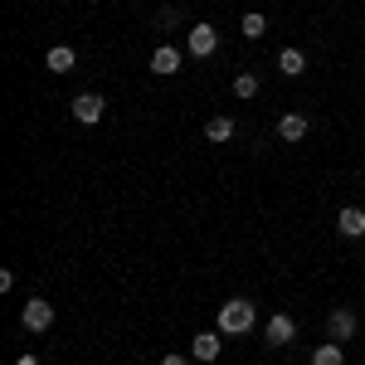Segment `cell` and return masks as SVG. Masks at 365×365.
<instances>
[{"label":"cell","mask_w":365,"mask_h":365,"mask_svg":"<svg viewBox=\"0 0 365 365\" xmlns=\"http://www.w3.org/2000/svg\"><path fill=\"white\" fill-rule=\"evenodd\" d=\"M253 322H258V312H253L249 297H229L220 307V331L225 336H244V331H253Z\"/></svg>","instance_id":"6da1fadb"},{"label":"cell","mask_w":365,"mask_h":365,"mask_svg":"<svg viewBox=\"0 0 365 365\" xmlns=\"http://www.w3.org/2000/svg\"><path fill=\"white\" fill-rule=\"evenodd\" d=\"M20 322H25V331H49L54 327V307L44 297H29L25 307H20Z\"/></svg>","instance_id":"7a4b0ae2"},{"label":"cell","mask_w":365,"mask_h":365,"mask_svg":"<svg viewBox=\"0 0 365 365\" xmlns=\"http://www.w3.org/2000/svg\"><path fill=\"white\" fill-rule=\"evenodd\" d=\"M215 44H220L215 25H190V34H185V49H190V58H210V54H215Z\"/></svg>","instance_id":"3957f363"},{"label":"cell","mask_w":365,"mask_h":365,"mask_svg":"<svg viewBox=\"0 0 365 365\" xmlns=\"http://www.w3.org/2000/svg\"><path fill=\"white\" fill-rule=\"evenodd\" d=\"M68 108H73V117H78V122H88V127H93V122H103V113H108V103H103L98 93H78Z\"/></svg>","instance_id":"277c9868"},{"label":"cell","mask_w":365,"mask_h":365,"mask_svg":"<svg viewBox=\"0 0 365 365\" xmlns=\"http://www.w3.org/2000/svg\"><path fill=\"white\" fill-rule=\"evenodd\" d=\"M263 336H268V346H292L297 341V322L287 312H278V317H268V331Z\"/></svg>","instance_id":"5b68a950"},{"label":"cell","mask_w":365,"mask_h":365,"mask_svg":"<svg viewBox=\"0 0 365 365\" xmlns=\"http://www.w3.org/2000/svg\"><path fill=\"white\" fill-rule=\"evenodd\" d=\"M356 327H361V322H356V312H351V307H336L331 317H327V331H331V341H351V336H356Z\"/></svg>","instance_id":"8992f818"},{"label":"cell","mask_w":365,"mask_h":365,"mask_svg":"<svg viewBox=\"0 0 365 365\" xmlns=\"http://www.w3.org/2000/svg\"><path fill=\"white\" fill-rule=\"evenodd\" d=\"M151 73H161V78H170V73H180V49H170V44H161V49L151 54Z\"/></svg>","instance_id":"52a82bcc"},{"label":"cell","mask_w":365,"mask_h":365,"mask_svg":"<svg viewBox=\"0 0 365 365\" xmlns=\"http://www.w3.org/2000/svg\"><path fill=\"white\" fill-rule=\"evenodd\" d=\"M336 229L346 234V239H361V234H365V210H356V205H346V210L336 215Z\"/></svg>","instance_id":"ba28073f"},{"label":"cell","mask_w":365,"mask_h":365,"mask_svg":"<svg viewBox=\"0 0 365 365\" xmlns=\"http://www.w3.org/2000/svg\"><path fill=\"white\" fill-rule=\"evenodd\" d=\"M220 336H225V331H200V336L190 341V356H195V361H215V356H220Z\"/></svg>","instance_id":"9c48e42d"},{"label":"cell","mask_w":365,"mask_h":365,"mask_svg":"<svg viewBox=\"0 0 365 365\" xmlns=\"http://www.w3.org/2000/svg\"><path fill=\"white\" fill-rule=\"evenodd\" d=\"M278 137L282 141H302V137H307V117H302V113H282L278 117Z\"/></svg>","instance_id":"30bf717a"},{"label":"cell","mask_w":365,"mask_h":365,"mask_svg":"<svg viewBox=\"0 0 365 365\" xmlns=\"http://www.w3.org/2000/svg\"><path fill=\"white\" fill-rule=\"evenodd\" d=\"M44 63H49V73H73V63H78V54H73L68 44H54Z\"/></svg>","instance_id":"8fae6325"},{"label":"cell","mask_w":365,"mask_h":365,"mask_svg":"<svg viewBox=\"0 0 365 365\" xmlns=\"http://www.w3.org/2000/svg\"><path fill=\"white\" fill-rule=\"evenodd\" d=\"M312 365H346V351H341V341H327V346H317V351H312Z\"/></svg>","instance_id":"7c38bea8"},{"label":"cell","mask_w":365,"mask_h":365,"mask_svg":"<svg viewBox=\"0 0 365 365\" xmlns=\"http://www.w3.org/2000/svg\"><path fill=\"white\" fill-rule=\"evenodd\" d=\"M278 68L287 73V78H302V68H307L302 49H282V54H278Z\"/></svg>","instance_id":"4fadbf2b"},{"label":"cell","mask_w":365,"mask_h":365,"mask_svg":"<svg viewBox=\"0 0 365 365\" xmlns=\"http://www.w3.org/2000/svg\"><path fill=\"white\" fill-rule=\"evenodd\" d=\"M205 137L210 141H229L234 137V117H210V122H205Z\"/></svg>","instance_id":"5bb4252c"},{"label":"cell","mask_w":365,"mask_h":365,"mask_svg":"<svg viewBox=\"0 0 365 365\" xmlns=\"http://www.w3.org/2000/svg\"><path fill=\"white\" fill-rule=\"evenodd\" d=\"M244 39H263V34H268V20H263V15H244Z\"/></svg>","instance_id":"9a60e30c"},{"label":"cell","mask_w":365,"mask_h":365,"mask_svg":"<svg viewBox=\"0 0 365 365\" xmlns=\"http://www.w3.org/2000/svg\"><path fill=\"white\" fill-rule=\"evenodd\" d=\"M253 93H258V78L253 73H239L234 78V98H253Z\"/></svg>","instance_id":"2e32d148"},{"label":"cell","mask_w":365,"mask_h":365,"mask_svg":"<svg viewBox=\"0 0 365 365\" xmlns=\"http://www.w3.org/2000/svg\"><path fill=\"white\" fill-rule=\"evenodd\" d=\"M15 365H44V361H39V356H20Z\"/></svg>","instance_id":"e0dca14e"},{"label":"cell","mask_w":365,"mask_h":365,"mask_svg":"<svg viewBox=\"0 0 365 365\" xmlns=\"http://www.w3.org/2000/svg\"><path fill=\"white\" fill-rule=\"evenodd\" d=\"M161 365H185V356H166V361H161Z\"/></svg>","instance_id":"ac0fdd59"}]
</instances>
